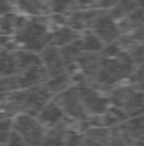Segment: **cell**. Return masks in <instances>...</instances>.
<instances>
[{"mask_svg":"<svg viewBox=\"0 0 144 146\" xmlns=\"http://www.w3.org/2000/svg\"><path fill=\"white\" fill-rule=\"evenodd\" d=\"M138 66L140 64H135L129 54L122 49L114 56L101 55L98 72L93 81L89 84L108 94L114 86L128 82Z\"/></svg>","mask_w":144,"mask_h":146,"instance_id":"6da1fadb","label":"cell"},{"mask_svg":"<svg viewBox=\"0 0 144 146\" xmlns=\"http://www.w3.org/2000/svg\"><path fill=\"white\" fill-rule=\"evenodd\" d=\"M48 17L27 18L25 24L12 35L16 50H28L39 54L42 49L50 46L51 27Z\"/></svg>","mask_w":144,"mask_h":146,"instance_id":"7a4b0ae2","label":"cell"},{"mask_svg":"<svg viewBox=\"0 0 144 146\" xmlns=\"http://www.w3.org/2000/svg\"><path fill=\"white\" fill-rule=\"evenodd\" d=\"M111 104L124 110L128 117L143 113V83L125 82L108 92Z\"/></svg>","mask_w":144,"mask_h":146,"instance_id":"3957f363","label":"cell"},{"mask_svg":"<svg viewBox=\"0 0 144 146\" xmlns=\"http://www.w3.org/2000/svg\"><path fill=\"white\" fill-rule=\"evenodd\" d=\"M52 99L60 106L64 115L73 121L84 122L90 118L81 102L78 88L75 84L67 87L59 94H55Z\"/></svg>","mask_w":144,"mask_h":146,"instance_id":"277c9868","label":"cell"},{"mask_svg":"<svg viewBox=\"0 0 144 146\" xmlns=\"http://www.w3.org/2000/svg\"><path fill=\"white\" fill-rule=\"evenodd\" d=\"M12 129L16 131L26 143V146H42L46 128L36 116L20 113L12 118Z\"/></svg>","mask_w":144,"mask_h":146,"instance_id":"5b68a950","label":"cell"},{"mask_svg":"<svg viewBox=\"0 0 144 146\" xmlns=\"http://www.w3.org/2000/svg\"><path fill=\"white\" fill-rule=\"evenodd\" d=\"M30 102L28 90L0 93V119H12L20 113H28Z\"/></svg>","mask_w":144,"mask_h":146,"instance_id":"8992f818","label":"cell"},{"mask_svg":"<svg viewBox=\"0 0 144 146\" xmlns=\"http://www.w3.org/2000/svg\"><path fill=\"white\" fill-rule=\"evenodd\" d=\"M77 86L81 102L89 116H99L104 113L112 106L108 94L89 83H79Z\"/></svg>","mask_w":144,"mask_h":146,"instance_id":"52a82bcc","label":"cell"},{"mask_svg":"<svg viewBox=\"0 0 144 146\" xmlns=\"http://www.w3.org/2000/svg\"><path fill=\"white\" fill-rule=\"evenodd\" d=\"M143 113L130 117L111 128V133L128 146H143Z\"/></svg>","mask_w":144,"mask_h":146,"instance_id":"ba28073f","label":"cell"},{"mask_svg":"<svg viewBox=\"0 0 144 146\" xmlns=\"http://www.w3.org/2000/svg\"><path fill=\"white\" fill-rule=\"evenodd\" d=\"M96 36L102 40L104 45L114 43L120 36V32L117 26V22L111 17L108 10L104 12L96 19L94 24L92 25L91 30Z\"/></svg>","mask_w":144,"mask_h":146,"instance_id":"9c48e42d","label":"cell"},{"mask_svg":"<svg viewBox=\"0 0 144 146\" xmlns=\"http://www.w3.org/2000/svg\"><path fill=\"white\" fill-rule=\"evenodd\" d=\"M39 56L42 61V66L48 73L49 79L66 72L65 64L59 47L47 46L39 52Z\"/></svg>","mask_w":144,"mask_h":146,"instance_id":"30bf717a","label":"cell"},{"mask_svg":"<svg viewBox=\"0 0 144 146\" xmlns=\"http://www.w3.org/2000/svg\"><path fill=\"white\" fill-rule=\"evenodd\" d=\"M16 79H18V88L24 90V88L31 87V86L40 85V84L46 83L49 80V75L45 67L40 64V66H36V67L18 72Z\"/></svg>","mask_w":144,"mask_h":146,"instance_id":"8fae6325","label":"cell"},{"mask_svg":"<svg viewBox=\"0 0 144 146\" xmlns=\"http://www.w3.org/2000/svg\"><path fill=\"white\" fill-rule=\"evenodd\" d=\"M16 8L26 17H48L53 13L51 0H16Z\"/></svg>","mask_w":144,"mask_h":146,"instance_id":"7c38bea8","label":"cell"},{"mask_svg":"<svg viewBox=\"0 0 144 146\" xmlns=\"http://www.w3.org/2000/svg\"><path fill=\"white\" fill-rule=\"evenodd\" d=\"M36 117L45 128L55 125L66 118L63 110L61 109L60 106L55 103L52 98L42 107Z\"/></svg>","mask_w":144,"mask_h":146,"instance_id":"4fadbf2b","label":"cell"},{"mask_svg":"<svg viewBox=\"0 0 144 146\" xmlns=\"http://www.w3.org/2000/svg\"><path fill=\"white\" fill-rule=\"evenodd\" d=\"M50 34V46H55L59 48L78 39L82 35V33L73 30L68 25H62L51 29Z\"/></svg>","mask_w":144,"mask_h":146,"instance_id":"5bb4252c","label":"cell"},{"mask_svg":"<svg viewBox=\"0 0 144 146\" xmlns=\"http://www.w3.org/2000/svg\"><path fill=\"white\" fill-rule=\"evenodd\" d=\"M27 18L26 15H18L13 11L0 15V35H14L25 24Z\"/></svg>","mask_w":144,"mask_h":146,"instance_id":"9a60e30c","label":"cell"},{"mask_svg":"<svg viewBox=\"0 0 144 146\" xmlns=\"http://www.w3.org/2000/svg\"><path fill=\"white\" fill-rule=\"evenodd\" d=\"M139 7H142V5L138 0H119L108 10V13L116 22H119Z\"/></svg>","mask_w":144,"mask_h":146,"instance_id":"2e32d148","label":"cell"},{"mask_svg":"<svg viewBox=\"0 0 144 146\" xmlns=\"http://www.w3.org/2000/svg\"><path fill=\"white\" fill-rule=\"evenodd\" d=\"M82 133L86 139L101 146H107L111 140V128H106V127L87 125Z\"/></svg>","mask_w":144,"mask_h":146,"instance_id":"e0dca14e","label":"cell"},{"mask_svg":"<svg viewBox=\"0 0 144 146\" xmlns=\"http://www.w3.org/2000/svg\"><path fill=\"white\" fill-rule=\"evenodd\" d=\"M15 60L18 64V72L23 71L29 68L36 67L42 64V61L40 59V56L34 51H28V50H15Z\"/></svg>","mask_w":144,"mask_h":146,"instance_id":"ac0fdd59","label":"cell"},{"mask_svg":"<svg viewBox=\"0 0 144 146\" xmlns=\"http://www.w3.org/2000/svg\"><path fill=\"white\" fill-rule=\"evenodd\" d=\"M80 38L74 40L72 43L67 44L65 46L60 47L61 55H62V58H63L66 69L68 67H71L72 64H74L76 62V60L78 59L79 56L84 52L82 47H81V39Z\"/></svg>","mask_w":144,"mask_h":146,"instance_id":"d6986e66","label":"cell"},{"mask_svg":"<svg viewBox=\"0 0 144 146\" xmlns=\"http://www.w3.org/2000/svg\"><path fill=\"white\" fill-rule=\"evenodd\" d=\"M72 78L71 75L67 72L60 74L58 76H54V78H50V79L45 83L46 87L48 88L49 91L52 93V95L55 94H59L61 92H63L64 90H66L67 87H69L71 85H73Z\"/></svg>","mask_w":144,"mask_h":146,"instance_id":"ffe728a7","label":"cell"},{"mask_svg":"<svg viewBox=\"0 0 144 146\" xmlns=\"http://www.w3.org/2000/svg\"><path fill=\"white\" fill-rule=\"evenodd\" d=\"M81 47L86 52H101L104 48V43L92 31H86L81 35Z\"/></svg>","mask_w":144,"mask_h":146,"instance_id":"44dd1931","label":"cell"},{"mask_svg":"<svg viewBox=\"0 0 144 146\" xmlns=\"http://www.w3.org/2000/svg\"><path fill=\"white\" fill-rule=\"evenodd\" d=\"M52 12L67 15L77 9L76 0H51Z\"/></svg>","mask_w":144,"mask_h":146,"instance_id":"7402d4cb","label":"cell"},{"mask_svg":"<svg viewBox=\"0 0 144 146\" xmlns=\"http://www.w3.org/2000/svg\"><path fill=\"white\" fill-rule=\"evenodd\" d=\"M12 131V119H0V144L6 145Z\"/></svg>","mask_w":144,"mask_h":146,"instance_id":"603a6c76","label":"cell"},{"mask_svg":"<svg viewBox=\"0 0 144 146\" xmlns=\"http://www.w3.org/2000/svg\"><path fill=\"white\" fill-rule=\"evenodd\" d=\"M6 146H26V143L24 142L23 137L12 129Z\"/></svg>","mask_w":144,"mask_h":146,"instance_id":"cb8c5ba5","label":"cell"},{"mask_svg":"<svg viewBox=\"0 0 144 146\" xmlns=\"http://www.w3.org/2000/svg\"><path fill=\"white\" fill-rule=\"evenodd\" d=\"M16 8V0H0V15L12 12Z\"/></svg>","mask_w":144,"mask_h":146,"instance_id":"d4e9b609","label":"cell"},{"mask_svg":"<svg viewBox=\"0 0 144 146\" xmlns=\"http://www.w3.org/2000/svg\"><path fill=\"white\" fill-rule=\"evenodd\" d=\"M101 0H76V5L77 8H90V9H99V5H100Z\"/></svg>","mask_w":144,"mask_h":146,"instance_id":"484cf974","label":"cell"},{"mask_svg":"<svg viewBox=\"0 0 144 146\" xmlns=\"http://www.w3.org/2000/svg\"><path fill=\"white\" fill-rule=\"evenodd\" d=\"M81 146H101V145H99V144H96V143H94V142H92V141L88 140V139L84 137V143H82V145Z\"/></svg>","mask_w":144,"mask_h":146,"instance_id":"4316f807","label":"cell"},{"mask_svg":"<svg viewBox=\"0 0 144 146\" xmlns=\"http://www.w3.org/2000/svg\"><path fill=\"white\" fill-rule=\"evenodd\" d=\"M139 2H140V3H141V5H142V0H138Z\"/></svg>","mask_w":144,"mask_h":146,"instance_id":"83f0119b","label":"cell"}]
</instances>
